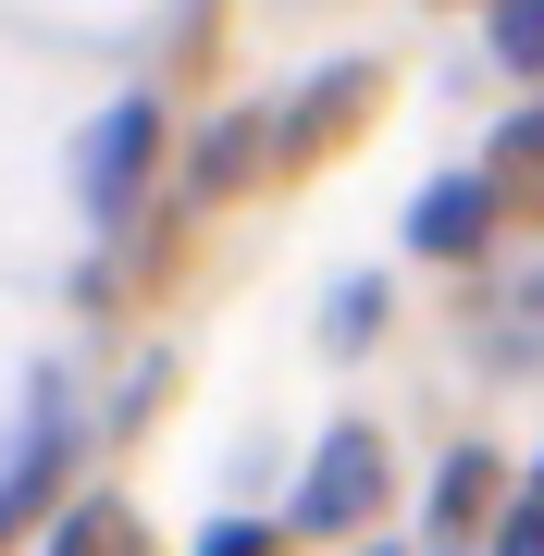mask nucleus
<instances>
[{
  "mask_svg": "<svg viewBox=\"0 0 544 556\" xmlns=\"http://www.w3.org/2000/svg\"><path fill=\"white\" fill-rule=\"evenodd\" d=\"M248 149H261V124H248V112H236V124H223V137L199 149V186H211V199H223V186L248 174Z\"/></svg>",
  "mask_w": 544,
  "mask_h": 556,
  "instance_id": "obj_7",
  "label": "nucleus"
},
{
  "mask_svg": "<svg viewBox=\"0 0 544 556\" xmlns=\"http://www.w3.org/2000/svg\"><path fill=\"white\" fill-rule=\"evenodd\" d=\"M495 236V174H433L421 199H408V248L421 260H458Z\"/></svg>",
  "mask_w": 544,
  "mask_h": 556,
  "instance_id": "obj_3",
  "label": "nucleus"
},
{
  "mask_svg": "<svg viewBox=\"0 0 544 556\" xmlns=\"http://www.w3.org/2000/svg\"><path fill=\"white\" fill-rule=\"evenodd\" d=\"M149 161H162V100H112L100 124H87V149H75V199H87V223H124V211H137Z\"/></svg>",
  "mask_w": 544,
  "mask_h": 556,
  "instance_id": "obj_1",
  "label": "nucleus"
},
{
  "mask_svg": "<svg viewBox=\"0 0 544 556\" xmlns=\"http://www.w3.org/2000/svg\"><path fill=\"white\" fill-rule=\"evenodd\" d=\"M383 507V445L346 420V433H322V457H309L298 507H284V532H359V519Z\"/></svg>",
  "mask_w": 544,
  "mask_h": 556,
  "instance_id": "obj_2",
  "label": "nucleus"
},
{
  "mask_svg": "<svg viewBox=\"0 0 544 556\" xmlns=\"http://www.w3.org/2000/svg\"><path fill=\"white\" fill-rule=\"evenodd\" d=\"M199 556H261V532H248V519H223V532H199Z\"/></svg>",
  "mask_w": 544,
  "mask_h": 556,
  "instance_id": "obj_9",
  "label": "nucleus"
},
{
  "mask_svg": "<svg viewBox=\"0 0 544 556\" xmlns=\"http://www.w3.org/2000/svg\"><path fill=\"white\" fill-rule=\"evenodd\" d=\"M495 62L507 75H544V0H495Z\"/></svg>",
  "mask_w": 544,
  "mask_h": 556,
  "instance_id": "obj_5",
  "label": "nucleus"
},
{
  "mask_svg": "<svg viewBox=\"0 0 544 556\" xmlns=\"http://www.w3.org/2000/svg\"><path fill=\"white\" fill-rule=\"evenodd\" d=\"M371 321H383V285H334V309H322V346H371Z\"/></svg>",
  "mask_w": 544,
  "mask_h": 556,
  "instance_id": "obj_6",
  "label": "nucleus"
},
{
  "mask_svg": "<svg viewBox=\"0 0 544 556\" xmlns=\"http://www.w3.org/2000/svg\"><path fill=\"white\" fill-rule=\"evenodd\" d=\"M495 556H544V495H520V507H507V544Z\"/></svg>",
  "mask_w": 544,
  "mask_h": 556,
  "instance_id": "obj_8",
  "label": "nucleus"
},
{
  "mask_svg": "<svg viewBox=\"0 0 544 556\" xmlns=\"http://www.w3.org/2000/svg\"><path fill=\"white\" fill-rule=\"evenodd\" d=\"M483 495H495V457H445V482H433V532L458 544V532H470V507H483Z\"/></svg>",
  "mask_w": 544,
  "mask_h": 556,
  "instance_id": "obj_4",
  "label": "nucleus"
},
{
  "mask_svg": "<svg viewBox=\"0 0 544 556\" xmlns=\"http://www.w3.org/2000/svg\"><path fill=\"white\" fill-rule=\"evenodd\" d=\"M371 556H396V544H371Z\"/></svg>",
  "mask_w": 544,
  "mask_h": 556,
  "instance_id": "obj_10",
  "label": "nucleus"
}]
</instances>
